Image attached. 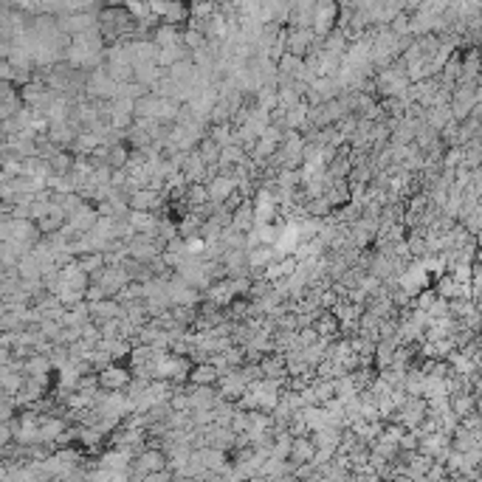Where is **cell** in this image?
Masks as SVG:
<instances>
[{
  "label": "cell",
  "mask_w": 482,
  "mask_h": 482,
  "mask_svg": "<svg viewBox=\"0 0 482 482\" xmlns=\"http://www.w3.org/2000/svg\"><path fill=\"white\" fill-rule=\"evenodd\" d=\"M206 189H209V200H212L215 206H223L240 189V180L234 175H218L215 180H209Z\"/></svg>",
  "instance_id": "3"
},
{
  "label": "cell",
  "mask_w": 482,
  "mask_h": 482,
  "mask_svg": "<svg viewBox=\"0 0 482 482\" xmlns=\"http://www.w3.org/2000/svg\"><path fill=\"white\" fill-rule=\"evenodd\" d=\"M260 367L265 373V378H274V381H288V364H285V355H265L260 361Z\"/></svg>",
  "instance_id": "13"
},
{
  "label": "cell",
  "mask_w": 482,
  "mask_h": 482,
  "mask_svg": "<svg viewBox=\"0 0 482 482\" xmlns=\"http://www.w3.org/2000/svg\"><path fill=\"white\" fill-rule=\"evenodd\" d=\"M127 220L136 229V234H158L161 229V218L156 212H130Z\"/></svg>",
  "instance_id": "11"
},
{
  "label": "cell",
  "mask_w": 482,
  "mask_h": 482,
  "mask_svg": "<svg viewBox=\"0 0 482 482\" xmlns=\"http://www.w3.org/2000/svg\"><path fill=\"white\" fill-rule=\"evenodd\" d=\"M231 229L240 234H249L257 229V215H254V200H246L243 206L231 215Z\"/></svg>",
  "instance_id": "9"
},
{
  "label": "cell",
  "mask_w": 482,
  "mask_h": 482,
  "mask_svg": "<svg viewBox=\"0 0 482 482\" xmlns=\"http://www.w3.org/2000/svg\"><path fill=\"white\" fill-rule=\"evenodd\" d=\"M167 200L164 192L156 189H138L136 195H130V209L133 212H158V206Z\"/></svg>",
  "instance_id": "7"
},
{
  "label": "cell",
  "mask_w": 482,
  "mask_h": 482,
  "mask_svg": "<svg viewBox=\"0 0 482 482\" xmlns=\"http://www.w3.org/2000/svg\"><path fill=\"white\" fill-rule=\"evenodd\" d=\"M316 443H313V437H293V451H291V465L293 468H299V465H308V463H313V457H316Z\"/></svg>",
  "instance_id": "8"
},
{
  "label": "cell",
  "mask_w": 482,
  "mask_h": 482,
  "mask_svg": "<svg viewBox=\"0 0 482 482\" xmlns=\"http://www.w3.org/2000/svg\"><path fill=\"white\" fill-rule=\"evenodd\" d=\"M51 358L48 355H32L25 361V378H48L51 373Z\"/></svg>",
  "instance_id": "15"
},
{
  "label": "cell",
  "mask_w": 482,
  "mask_h": 482,
  "mask_svg": "<svg viewBox=\"0 0 482 482\" xmlns=\"http://www.w3.org/2000/svg\"><path fill=\"white\" fill-rule=\"evenodd\" d=\"M220 378L223 375H220V370L215 364H195V370L189 375V384H195V386H218Z\"/></svg>",
  "instance_id": "12"
},
{
  "label": "cell",
  "mask_w": 482,
  "mask_h": 482,
  "mask_svg": "<svg viewBox=\"0 0 482 482\" xmlns=\"http://www.w3.org/2000/svg\"><path fill=\"white\" fill-rule=\"evenodd\" d=\"M234 299H237V293H234V282H231V280L215 282L212 288L203 293V302L215 305V308H220V311H229V308L234 305Z\"/></svg>",
  "instance_id": "4"
},
{
  "label": "cell",
  "mask_w": 482,
  "mask_h": 482,
  "mask_svg": "<svg viewBox=\"0 0 482 482\" xmlns=\"http://www.w3.org/2000/svg\"><path fill=\"white\" fill-rule=\"evenodd\" d=\"M76 265L90 277V274H96V271H102L107 262H105V254H85V257H76Z\"/></svg>",
  "instance_id": "18"
},
{
  "label": "cell",
  "mask_w": 482,
  "mask_h": 482,
  "mask_svg": "<svg viewBox=\"0 0 482 482\" xmlns=\"http://www.w3.org/2000/svg\"><path fill=\"white\" fill-rule=\"evenodd\" d=\"M198 153H200V158L206 161V167H218L220 164V153H223V147H218L212 138H203L200 141V147H198Z\"/></svg>",
  "instance_id": "17"
},
{
  "label": "cell",
  "mask_w": 482,
  "mask_h": 482,
  "mask_svg": "<svg viewBox=\"0 0 482 482\" xmlns=\"http://www.w3.org/2000/svg\"><path fill=\"white\" fill-rule=\"evenodd\" d=\"M316 43H319V37L313 28H288V54L305 59Z\"/></svg>",
  "instance_id": "2"
},
{
  "label": "cell",
  "mask_w": 482,
  "mask_h": 482,
  "mask_svg": "<svg viewBox=\"0 0 482 482\" xmlns=\"http://www.w3.org/2000/svg\"><path fill=\"white\" fill-rule=\"evenodd\" d=\"M342 429H322V432H313L311 437H313V443H316V448H324V451H339V446H342Z\"/></svg>",
  "instance_id": "14"
},
{
  "label": "cell",
  "mask_w": 482,
  "mask_h": 482,
  "mask_svg": "<svg viewBox=\"0 0 482 482\" xmlns=\"http://www.w3.org/2000/svg\"><path fill=\"white\" fill-rule=\"evenodd\" d=\"M206 448H218V451H234V440L237 434L229 426H206Z\"/></svg>",
  "instance_id": "6"
},
{
  "label": "cell",
  "mask_w": 482,
  "mask_h": 482,
  "mask_svg": "<svg viewBox=\"0 0 482 482\" xmlns=\"http://www.w3.org/2000/svg\"><path fill=\"white\" fill-rule=\"evenodd\" d=\"M274 262H277L274 246H260V249L249 251V271H251V274H265V268L274 265Z\"/></svg>",
  "instance_id": "10"
},
{
  "label": "cell",
  "mask_w": 482,
  "mask_h": 482,
  "mask_svg": "<svg viewBox=\"0 0 482 482\" xmlns=\"http://www.w3.org/2000/svg\"><path fill=\"white\" fill-rule=\"evenodd\" d=\"M200 229H203V218H198L195 212H189L187 218L178 220V231H180V237H184L187 243H189V240H198L200 237Z\"/></svg>",
  "instance_id": "16"
},
{
  "label": "cell",
  "mask_w": 482,
  "mask_h": 482,
  "mask_svg": "<svg viewBox=\"0 0 482 482\" xmlns=\"http://www.w3.org/2000/svg\"><path fill=\"white\" fill-rule=\"evenodd\" d=\"M218 389H220V395H223L229 404H237L240 398H243V395L249 392V384H246L243 375H240V370H234V373H229V375L220 378Z\"/></svg>",
  "instance_id": "5"
},
{
  "label": "cell",
  "mask_w": 482,
  "mask_h": 482,
  "mask_svg": "<svg viewBox=\"0 0 482 482\" xmlns=\"http://www.w3.org/2000/svg\"><path fill=\"white\" fill-rule=\"evenodd\" d=\"M169 471V457H167V451L164 448H147L141 451V454L133 460V468L130 474L133 476H153V474H164Z\"/></svg>",
  "instance_id": "1"
},
{
  "label": "cell",
  "mask_w": 482,
  "mask_h": 482,
  "mask_svg": "<svg viewBox=\"0 0 482 482\" xmlns=\"http://www.w3.org/2000/svg\"><path fill=\"white\" fill-rule=\"evenodd\" d=\"M398 446H401V451H420V437L415 432H404Z\"/></svg>",
  "instance_id": "19"
}]
</instances>
